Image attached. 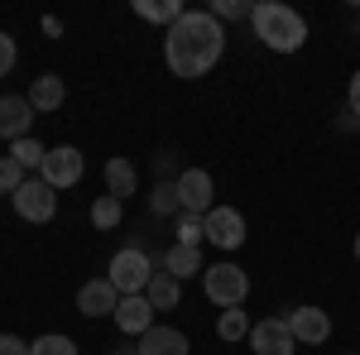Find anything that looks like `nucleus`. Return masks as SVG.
I'll return each mask as SVG.
<instances>
[{
    "instance_id": "f257e3e1",
    "label": "nucleus",
    "mask_w": 360,
    "mask_h": 355,
    "mask_svg": "<svg viewBox=\"0 0 360 355\" xmlns=\"http://www.w3.org/2000/svg\"><path fill=\"white\" fill-rule=\"evenodd\" d=\"M226 53V29L217 15L207 10H188L178 25L164 34V63L173 77L193 82V77H207Z\"/></svg>"
},
{
    "instance_id": "f03ea898",
    "label": "nucleus",
    "mask_w": 360,
    "mask_h": 355,
    "mask_svg": "<svg viewBox=\"0 0 360 355\" xmlns=\"http://www.w3.org/2000/svg\"><path fill=\"white\" fill-rule=\"evenodd\" d=\"M250 29H255V39H259L269 53H298L307 44V20L298 10L278 5V0H259V5L250 10Z\"/></svg>"
},
{
    "instance_id": "7ed1b4c3",
    "label": "nucleus",
    "mask_w": 360,
    "mask_h": 355,
    "mask_svg": "<svg viewBox=\"0 0 360 355\" xmlns=\"http://www.w3.org/2000/svg\"><path fill=\"white\" fill-rule=\"evenodd\" d=\"M154 269H159V259H154L144 245H125V250H115L106 278L115 283V293H120V298H135V293H144V288H149Z\"/></svg>"
},
{
    "instance_id": "20e7f679",
    "label": "nucleus",
    "mask_w": 360,
    "mask_h": 355,
    "mask_svg": "<svg viewBox=\"0 0 360 355\" xmlns=\"http://www.w3.org/2000/svg\"><path fill=\"white\" fill-rule=\"evenodd\" d=\"M202 293H207V302H217V307H245L250 298V273L240 269V264H231V259H221V264H207L202 269Z\"/></svg>"
},
{
    "instance_id": "39448f33",
    "label": "nucleus",
    "mask_w": 360,
    "mask_h": 355,
    "mask_svg": "<svg viewBox=\"0 0 360 355\" xmlns=\"http://www.w3.org/2000/svg\"><path fill=\"white\" fill-rule=\"evenodd\" d=\"M10 202H15V217L29 221V226H44V221L58 217V192L44 178H25V188L15 192Z\"/></svg>"
},
{
    "instance_id": "423d86ee",
    "label": "nucleus",
    "mask_w": 360,
    "mask_h": 355,
    "mask_svg": "<svg viewBox=\"0 0 360 355\" xmlns=\"http://www.w3.org/2000/svg\"><path fill=\"white\" fill-rule=\"evenodd\" d=\"M82 168H86V159H82L77 144H53L49 159H44V168H39V178L53 192H63V188H77V183H82Z\"/></svg>"
},
{
    "instance_id": "0eeeda50",
    "label": "nucleus",
    "mask_w": 360,
    "mask_h": 355,
    "mask_svg": "<svg viewBox=\"0 0 360 355\" xmlns=\"http://www.w3.org/2000/svg\"><path fill=\"white\" fill-rule=\"evenodd\" d=\"M173 183H178V202H183V212H197V217H207V212H212L217 183H212V173H207V168H183Z\"/></svg>"
},
{
    "instance_id": "6e6552de",
    "label": "nucleus",
    "mask_w": 360,
    "mask_h": 355,
    "mask_svg": "<svg viewBox=\"0 0 360 355\" xmlns=\"http://www.w3.org/2000/svg\"><path fill=\"white\" fill-rule=\"evenodd\" d=\"M207 245L240 250L245 245V217H240L236 207H212V212H207Z\"/></svg>"
},
{
    "instance_id": "1a4fd4ad",
    "label": "nucleus",
    "mask_w": 360,
    "mask_h": 355,
    "mask_svg": "<svg viewBox=\"0 0 360 355\" xmlns=\"http://www.w3.org/2000/svg\"><path fill=\"white\" fill-rule=\"evenodd\" d=\"M250 351L255 355H293L298 341H293V331H288L283 317H264V322L250 327Z\"/></svg>"
},
{
    "instance_id": "9d476101",
    "label": "nucleus",
    "mask_w": 360,
    "mask_h": 355,
    "mask_svg": "<svg viewBox=\"0 0 360 355\" xmlns=\"http://www.w3.org/2000/svg\"><path fill=\"white\" fill-rule=\"evenodd\" d=\"M115 307H120V293H115L111 278H86L82 288H77V312H82L86 322H96V317H115Z\"/></svg>"
},
{
    "instance_id": "9b49d317",
    "label": "nucleus",
    "mask_w": 360,
    "mask_h": 355,
    "mask_svg": "<svg viewBox=\"0 0 360 355\" xmlns=\"http://www.w3.org/2000/svg\"><path fill=\"white\" fill-rule=\"evenodd\" d=\"M283 322H288V331H293L298 346H322V341L332 336V317H327L322 307H293Z\"/></svg>"
},
{
    "instance_id": "f8f14e48",
    "label": "nucleus",
    "mask_w": 360,
    "mask_h": 355,
    "mask_svg": "<svg viewBox=\"0 0 360 355\" xmlns=\"http://www.w3.org/2000/svg\"><path fill=\"white\" fill-rule=\"evenodd\" d=\"M34 120H39V110L29 106V96H0V139H29L34 130Z\"/></svg>"
},
{
    "instance_id": "ddd939ff",
    "label": "nucleus",
    "mask_w": 360,
    "mask_h": 355,
    "mask_svg": "<svg viewBox=\"0 0 360 355\" xmlns=\"http://www.w3.org/2000/svg\"><path fill=\"white\" fill-rule=\"evenodd\" d=\"M154 317H159V312H154V302L144 298V293H135V298H120V307H115L111 322L125 331V336H135V341H139L144 331L154 327Z\"/></svg>"
},
{
    "instance_id": "4468645a",
    "label": "nucleus",
    "mask_w": 360,
    "mask_h": 355,
    "mask_svg": "<svg viewBox=\"0 0 360 355\" xmlns=\"http://www.w3.org/2000/svg\"><path fill=\"white\" fill-rule=\"evenodd\" d=\"M139 355H188V336L178 327H154L139 336Z\"/></svg>"
},
{
    "instance_id": "2eb2a0df",
    "label": "nucleus",
    "mask_w": 360,
    "mask_h": 355,
    "mask_svg": "<svg viewBox=\"0 0 360 355\" xmlns=\"http://www.w3.org/2000/svg\"><path fill=\"white\" fill-rule=\"evenodd\" d=\"M63 101H68V86H63V77H53V72L34 77V86H29V106L39 110V115H53Z\"/></svg>"
},
{
    "instance_id": "dca6fc26",
    "label": "nucleus",
    "mask_w": 360,
    "mask_h": 355,
    "mask_svg": "<svg viewBox=\"0 0 360 355\" xmlns=\"http://www.w3.org/2000/svg\"><path fill=\"white\" fill-rule=\"evenodd\" d=\"M144 298L154 302V312H168V307H178V302H183V278H173L168 269H154L149 288H144Z\"/></svg>"
},
{
    "instance_id": "f3484780",
    "label": "nucleus",
    "mask_w": 360,
    "mask_h": 355,
    "mask_svg": "<svg viewBox=\"0 0 360 355\" xmlns=\"http://www.w3.org/2000/svg\"><path fill=\"white\" fill-rule=\"evenodd\" d=\"M139 188V173L130 159H106V192L115 202H130V192Z\"/></svg>"
},
{
    "instance_id": "a211bd4d",
    "label": "nucleus",
    "mask_w": 360,
    "mask_h": 355,
    "mask_svg": "<svg viewBox=\"0 0 360 355\" xmlns=\"http://www.w3.org/2000/svg\"><path fill=\"white\" fill-rule=\"evenodd\" d=\"M159 269H168L173 278H193V273H202L207 264H202V250H197V245H168Z\"/></svg>"
},
{
    "instance_id": "6ab92c4d",
    "label": "nucleus",
    "mask_w": 360,
    "mask_h": 355,
    "mask_svg": "<svg viewBox=\"0 0 360 355\" xmlns=\"http://www.w3.org/2000/svg\"><path fill=\"white\" fill-rule=\"evenodd\" d=\"M135 15L139 20H149V25H178L188 10H183V0H135Z\"/></svg>"
},
{
    "instance_id": "aec40b11",
    "label": "nucleus",
    "mask_w": 360,
    "mask_h": 355,
    "mask_svg": "<svg viewBox=\"0 0 360 355\" xmlns=\"http://www.w3.org/2000/svg\"><path fill=\"white\" fill-rule=\"evenodd\" d=\"M10 159L25 168V173H39V168H44V159H49V144H39L34 135H29V139H15V144H10Z\"/></svg>"
},
{
    "instance_id": "412c9836",
    "label": "nucleus",
    "mask_w": 360,
    "mask_h": 355,
    "mask_svg": "<svg viewBox=\"0 0 360 355\" xmlns=\"http://www.w3.org/2000/svg\"><path fill=\"white\" fill-rule=\"evenodd\" d=\"M149 212L154 217H183V202H178V183H154V192H149Z\"/></svg>"
},
{
    "instance_id": "4be33fe9",
    "label": "nucleus",
    "mask_w": 360,
    "mask_h": 355,
    "mask_svg": "<svg viewBox=\"0 0 360 355\" xmlns=\"http://www.w3.org/2000/svg\"><path fill=\"white\" fill-rule=\"evenodd\" d=\"M250 327H255V322L245 317V307H226L221 317H217V336H221V341H245Z\"/></svg>"
},
{
    "instance_id": "5701e85b",
    "label": "nucleus",
    "mask_w": 360,
    "mask_h": 355,
    "mask_svg": "<svg viewBox=\"0 0 360 355\" xmlns=\"http://www.w3.org/2000/svg\"><path fill=\"white\" fill-rule=\"evenodd\" d=\"M120 217H125V202H115L111 192L91 202V226H96V231H115V226H120Z\"/></svg>"
},
{
    "instance_id": "b1692460",
    "label": "nucleus",
    "mask_w": 360,
    "mask_h": 355,
    "mask_svg": "<svg viewBox=\"0 0 360 355\" xmlns=\"http://www.w3.org/2000/svg\"><path fill=\"white\" fill-rule=\"evenodd\" d=\"M29 355H77V341L63 336V331H49V336L29 341Z\"/></svg>"
},
{
    "instance_id": "393cba45",
    "label": "nucleus",
    "mask_w": 360,
    "mask_h": 355,
    "mask_svg": "<svg viewBox=\"0 0 360 355\" xmlns=\"http://www.w3.org/2000/svg\"><path fill=\"white\" fill-rule=\"evenodd\" d=\"M202 240H207V217L183 212L178 217V245H202Z\"/></svg>"
},
{
    "instance_id": "a878e982",
    "label": "nucleus",
    "mask_w": 360,
    "mask_h": 355,
    "mask_svg": "<svg viewBox=\"0 0 360 355\" xmlns=\"http://www.w3.org/2000/svg\"><path fill=\"white\" fill-rule=\"evenodd\" d=\"M25 178H29L25 168L15 164V159H10V154H0V192H10V197H15V192L25 188Z\"/></svg>"
},
{
    "instance_id": "bb28decb",
    "label": "nucleus",
    "mask_w": 360,
    "mask_h": 355,
    "mask_svg": "<svg viewBox=\"0 0 360 355\" xmlns=\"http://www.w3.org/2000/svg\"><path fill=\"white\" fill-rule=\"evenodd\" d=\"M250 10L255 5H245V0H212L207 5V15H217V20H250Z\"/></svg>"
},
{
    "instance_id": "cd10ccee",
    "label": "nucleus",
    "mask_w": 360,
    "mask_h": 355,
    "mask_svg": "<svg viewBox=\"0 0 360 355\" xmlns=\"http://www.w3.org/2000/svg\"><path fill=\"white\" fill-rule=\"evenodd\" d=\"M15 58H20L15 39H10V34H0V77H10V72H15Z\"/></svg>"
},
{
    "instance_id": "c85d7f7f",
    "label": "nucleus",
    "mask_w": 360,
    "mask_h": 355,
    "mask_svg": "<svg viewBox=\"0 0 360 355\" xmlns=\"http://www.w3.org/2000/svg\"><path fill=\"white\" fill-rule=\"evenodd\" d=\"M0 355H29V341H20L15 331H0Z\"/></svg>"
},
{
    "instance_id": "c756f323",
    "label": "nucleus",
    "mask_w": 360,
    "mask_h": 355,
    "mask_svg": "<svg viewBox=\"0 0 360 355\" xmlns=\"http://www.w3.org/2000/svg\"><path fill=\"white\" fill-rule=\"evenodd\" d=\"M346 110H351V115L360 120V72L351 77V86H346Z\"/></svg>"
},
{
    "instance_id": "7c9ffc66",
    "label": "nucleus",
    "mask_w": 360,
    "mask_h": 355,
    "mask_svg": "<svg viewBox=\"0 0 360 355\" xmlns=\"http://www.w3.org/2000/svg\"><path fill=\"white\" fill-rule=\"evenodd\" d=\"M154 168H159V183H164L168 173L178 168V154H168V149H164V154H154Z\"/></svg>"
},
{
    "instance_id": "2f4dec72",
    "label": "nucleus",
    "mask_w": 360,
    "mask_h": 355,
    "mask_svg": "<svg viewBox=\"0 0 360 355\" xmlns=\"http://www.w3.org/2000/svg\"><path fill=\"white\" fill-rule=\"evenodd\" d=\"M115 355H139V346H115Z\"/></svg>"
},
{
    "instance_id": "473e14b6",
    "label": "nucleus",
    "mask_w": 360,
    "mask_h": 355,
    "mask_svg": "<svg viewBox=\"0 0 360 355\" xmlns=\"http://www.w3.org/2000/svg\"><path fill=\"white\" fill-rule=\"evenodd\" d=\"M356 259H360V235H356Z\"/></svg>"
}]
</instances>
